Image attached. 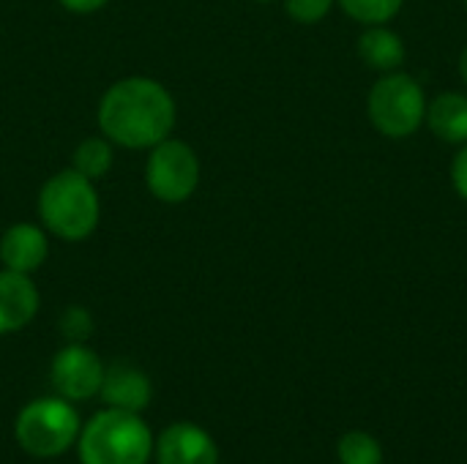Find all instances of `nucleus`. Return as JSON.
Segmentation results:
<instances>
[{"mask_svg":"<svg viewBox=\"0 0 467 464\" xmlns=\"http://www.w3.org/2000/svg\"><path fill=\"white\" fill-rule=\"evenodd\" d=\"M159 464H219L213 438L197 424H172L156 443Z\"/></svg>","mask_w":467,"mask_h":464,"instance_id":"obj_8","label":"nucleus"},{"mask_svg":"<svg viewBox=\"0 0 467 464\" xmlns=\"http://www.w3.org/2000/svg\"><path fill=\"white\" fill-rule=\"evenodd\" d=\"M107 3L109 0H60V5L74 11V14H93V11L104 8Z\"/></svg>","mask_w":467,"mask_h":464,"instance_id":"obj_20","label":"nucleus"},{"mask_svg":"<svg viewBox=\"0 0 467 464\" xmlns=\"http://www.w3.org/2000/svg\"><path fill=\"white\" fill-rule=\"evenodd\" d=\"M465 8H467V0H465Z\"/></svg>","mask_w":467,"mask_h":464,"instance_id":"obj_23","label":"nucleus"},{"mask_svg":"<svg viewBox=\"0 0 467 464\" xmlns=\"http://www.w3.org/2000/svg\"><path fill=\"white\" fill-rule=\"evenodd\" d=\"M342 464H383V449L380 443L367 432H348L337 446Z\"/></svg>","mask_w":467,"mask_h":464,"instance_id":"obj_16","label":"nucleus"},{"mask_svg":"<svg viewBox=\"0 0 467 464\" xmlns=\"http://www.w3.org/2000/svg\"><path fill=\"white\" fill-rule=\"evenodd\" d=\"M424 123L430 131L449 145H465L467 142V93L446 90L438 93L432 101H427V118Z\"/></svg>","mask_w":467,"mask_h":464,"instance_id":"obj_12","label":"nucleus"},{"mask_svg":"<svg viewBox=\"0 0 467 464\" xmlns=\"http://www.w3.org/2000/svg\"><path fill=\"white\" fill-rule=\"evenodd\" d=\"M104 369L107 366L90 347H85L82 342H71L63 350H57V356L52 358L49 377L63 399L85 402L101 391Z\"/></svg>","mask_w":467,"mask_h":464,"instance_id":"obj_7","label":"nucleus"},{"mask_svg":"<svg viewBox=\"0 0 467 464\" xmlns=\"http://www.w3.org/2000/svg\"><path fill=\"white\" fill-rule=\"evenodd\" d=\"M38 312V290L27 273L0 271V336L25 328Z\"/></svg>","mask_w":467,"mask_h":464,"instance_id":"obj_10","label":"nucleus"},{"mask_svg":"<svg viewBox=\"0 0 467 464\" xmlns=\"http://www.w3.org/2000/svg\"><path fill=\"white\" fill-rule=\"evenodd\" d=\"M145 186L167 205L186 202L200 186V159L194 148L172 137L153 145L145 161Z\"/></svg>","mask_w":467,"mask_h":464,"instance_id":"obj_6","label":"nucleus"},{"mask_svg":"<svg viewBox=\"0 0 467 464\" xmlns=\"http://www.w3.org/2000/svg\"><path fill=\"white\" fill-rule=\"evenodd\" d=\"M257 3H271V0H257Z\"/></svg>","mask_w":467,"mask_h":464,"instance_id":"obj_22","label":"nucleus"},{"mask_svg":"<svg viewBox=\"0 0 467 464\" xmlns=\"http://www.w3.org/2000/svg\"><path fill=\"white\" fill-rule=\"evenodd\" d=\"M49 254V241L38 224H14L0 238V263L16 273H33L44 265Z\"/></svg>","mask_w":467,"mask_h":464,"instance_id":"obj_9","label":"nucleus"},{"mask_svg":"<svg viewBox=\"0 0 467 464\" xmlns=\"http://www.w3.org/2000/svg\"><path fill=\"white\" fill-rule=\"evenodd\" d=\"M337 5L361 25H389L405 5V0H337Z\"/></svg>","mask_w":467,"mask_h":464,"instance_id":"obj_15","label":"nucleus"},{"mask_svg":"<svg viewBox=\"0 0 467 464\" xmlns=\"http://www.w3.org/2000/svg\"><path fill=\"white\" fill-rule=\"evenodd\" d=\"M77 454L82 464H148L153 435L140 413L107 407L79 429Z\"/></svg>","mask_w":467,"mask_h":464,"instance_id":"obj_2","label":"nucleus"},{"mask_svg":"<svg viewBox=\"0 0 467 464\" xmlns=\"http://www.w3.org/2000/svg\"><path fill=\"white\" fill-rule=\"evenodd\" d=\"M60 331L68 342H85L93 334V317L82 306H71L60 317Z\"/></svg>","mask_w":467,"mask_h":464,"instance_id":"obj_18","label":"nucleus"},{"mask_svg":"<svg viewBox=\"0 0 467 464\" xmlns=\"http://www.w3.org/2000/svg\"><path fill=\"white\" fill-rule=\"evenodd\" d=\"M358 57L378 74H389L402 68L405 63V41L397 30L386 25H367L356 41Z\"/></svg>","mask_w":467,"mask_h":464,"instance_id":"obj_13","label":"nucleus"},{"mask_svg":"<svg viewBox=\"0 0 467 464\" xmlns=\"http://www.w3.org/2000/svg\"><path fill=\"white\" fill-rule=\"evenodd\" d=\"M367 112L378 134L389 139H408L424 126L427 118L424 88L416 77L400 68L380 74L369 90Z\"/></svg>","mask_w":467,"mask_h":464,"instance_id":"obj_4","label":"nucleus"},{"mask_svg":"<svg viewBox=\"0 0 467 464\" xmlns=\"http://www.w3.org/2000/svg\"><path fill=\"white\" fill-rule=\"evenodd\" d=\"M101 399L109 407L118 410H129V413H142L153 397L150 391V380L131 364H112L109 369H104V380H101Z\"/></svg>","mask_w":467,"mask_h":464,"instance_id":"obj_11","label":"nucleus"},{"mask_svg":"<svg viewBox=\"0 0 467 464\" xmlns=\"http://www.w3.org/2000/svg\"><path fill=\"white\" fill-rule=\"evenodd\" d=\"M79 429V416L68 399L44 397L22 407L14 424V438L25 454L36 459H55L77 443Z\"/></svg>","mask_w":467,"mask_h":464,"instance_id":"obj_5","label":"nucleus"},{"mask_svg":"<svg viewBox=\"0 0 467 464\" xmlns=\"http://www.w3.org/2000/svg\"><path fill=\"white\" fill-rule=\"evenodd\" d=\"M99 191L77 170L52 175L38 191V219L47 232L63 241H85L99 227Z\"/></svg>","mask_w":467,"mask_h":464,"instance_id":"obj_3","label":"nucleus"},{"mask_svg":"<svg viewBox=\"0 0 467 464\" xmlns=\"http://www.w3.org/2000/svg\"><path fill=\"white\" fill-rule=\"evenodd\" d=\"M334 5H337V0H285L287 16L301 25H317L320 19H326L331 14Z\"/></svg>","mask_w":467,"mask_h":464,"instance_id":"obj_17","label":"nucleus"},{"mask_svg":"<svg viewBox=\"0 0 467 464\" xmlns=\"http://www.w3.org/2000/svg\"><path fill=\"white\" fill-rule=\"evenodd\" d=\"M451 183H454L457 194L467 202V142L460 148V153L451 161Z\"/></svg>","mask_w":467,"mask_h":464,"instance_id":"obj_19","label":"nucleus"},{"mask_svg":"<svg viewBox=\"0 0 467 464\" xmlns=\"http://www.w3.org/2000/svg\"><path fill=\"white\" fill-rule=\"evenodd\" d=\"M71 170H77L79 175H85L88 180H99L112 170V145L107 137H88L77 145L74 150V164Z\"/></svg>","mask_w":467,"mask_h":464,"instance_id":"obj_14","label":"nucleus"},{"mask_svg":"<svg viewBox=\"0 0 467 464\" xmlns=\"http://www.w3.org/2000/svg\"><path fill=\"white\" fill-rule=\"evenodd\" d=\"M101 134L123 148H153L175 129V98L150 77H126L99 101Z\"/></svg>","mask_w":467,"mask_h":464,"instance_id":"obj_1","label":"nucleus"},{"mask_svg":"<svg viewBox=\"0 0 467 464\" xmlns=\"http://www.w3.org/2000/svg\"><path fill=\"white\" fill-rule=\"evenodd\" d=\"M460 77H462V82L467 85V46L462 49V55H460Z\"/></svg>","mask_w":467,"mask_h":464,"instance_id":"obj_21","label":"nucleus"}]
</instances>
